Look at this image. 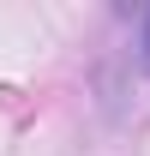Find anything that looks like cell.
Segmentation results:
<instances>
[{"label":"cell","mask_w":150,"mask_h":156,"mask_svg":"<svg viewBox=\"0 0 150 156\" xmlns=\"http://www.w3.org/2000/svg\"><path fill=\"white\" fill-rule=\"evenodd\" d=\"M138 66L150 72V6L138 12Z\"/></svg>","instance_id":"obj_1"}]
</instances>
